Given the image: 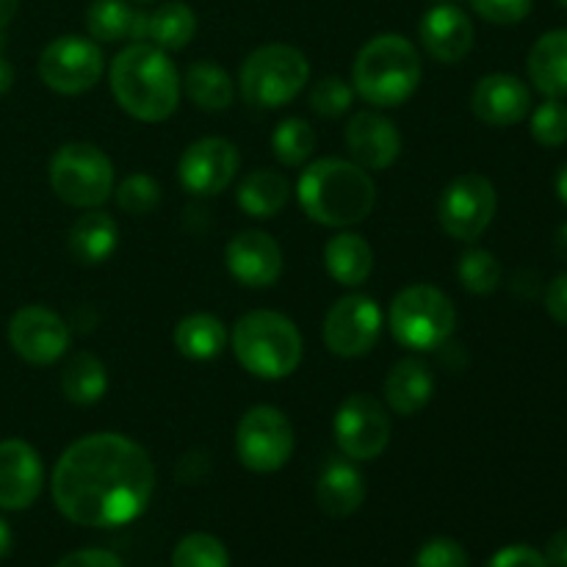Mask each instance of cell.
I'll list each match as a JSON object with an SVG mask.
<instances>
[{"mask_svg": "<svg viewBox=\"0 0 567 567\" xmlns=\"http://www.w3.org/2000/svg\"><path fill=\"white\" fill-rule=\"evenodd\" d=\"M50 186L72 208H100L114 194V164L97 144L70 142L50 158Z\"/></svg>", "mask_w": 567, "mask_h": 567, "instance_id": "cell-8", "label": "cell"}, {"mask_svg": "<svg viewBox=\"0 0 567 567\" xmlns=\"http://www.w3.org/2000/svg\"><path fill=\"white\" fill-rule=\"evenodd\" d=\"M11 546H14V535H11V526L0 518V559L9 557Z\"/></svg>", "mask_w": 567, "mask_h": 567, "instance_id": "cell-46", "label": "cell"}, {"mask_svg": "<svg viewBox=\"0 0 567 567\" xmlns=\"http://www.w3.org/2000/svg\"><path fill=\"white\" fill-rule=\"evenodd\" d=\"M116 203H120L122 210L133 216H144L150 210L158 208L161 203V186L155 177L144 175V172H136V175L125 177L116 188Z\"/></svg>", "mask_w": 567, "mask_h": 567, "instance_id": "cell-37", "label": "cell"}, {"mask_svg": "<svg viewBox=\"0 0 567 567\" xmlns=\"http://www.w3.org/2000/svg\"><path fill=\"white\" fill-rule=\"evenodd\" d=\"M233 354L244 371L260 380H286L305 354L302 336L288 316L277 310H249L233 327Z\"/></svg>", "mask_w": 567, "mask_h": 567, "instance_id": "cell-5", "label": "cell"}, {"mask_svg": "<svg viewBox=\"0 0 567 567\" xmlns=\"http://www.w3.org/2000/svg\"><path fill=\"white\" fill-rule=\"evenodd\" d=\"M175 347L188 360H214L227 347V327L210 313H192L177 321Z\"/></svg>", "mask_w": 567, "mask_h": 567, "instance_id": "cell-29", "label": "cell"}, {"mask_svg": "<svg viewBox=\"0 0 567 567\" xmlns=\"http://www.w3.org/2000/svg\"><path fill=\"white\" fill-rule=\"evenodd\" d=\"M44 485L42 457L20 437L0 441V509L20 513L39 498Z\"/></svg>", "mask_w": 567, "mask_h": 567, "instance_id": "cell-16", "label": "cell"}, {"mask_svg": "<svg viewBox=\"0 0 567 567\" xmlns=\"http://www.w3.org/2000/svg\"><path fill=\"white\" fill-rule=\"evenodd\" d=\"M546 310L557 324L567 327V271L554 277L546 291Z\"/></svg>", "mask_w": 567, "mask_h": 567, "instance_id": "cell-42", "label": "cell"}, {"mask_svg": "<svg viewBox=\"0 0 567 567\" xmlns=\"http://www.w3.org/2000/svg\"><path fill=\"white\" fill-rule=\"evenodd\" d=\"M496 208V186L480 172H468L443 188L437 199V221L446 236L471 244L491 227Z\"/></svg>", "mask_w": 567, "mask_h": 567, "instance_id": "cell-10", "label": "cell"}, {"mask_svg": "<svg viewBox=\"0 0 567 567\" xmlns=\"http://www.w3.org/2000/svg\"><path fill=\"white\" fill-rule=\"evenodd\" d=\"M236 454L244 468L275 474L293 454V426L286 413L271 404H255L236 426Z\"/></svg>", "mask_w": 567, "mask_h": 567, "instance_id": "cell-9", "label": "cell"}, {"mask_svg": "<svg viewBox=\"0 0 567 567\" xmlns=\"http://www.w3.org/2000/svg\"><path fill=\"white\" fill-rule=\"evenodd\" d=\"M485 567H548L546 557L532 546H507L491 557Z\"/></svg>", "mask_w": 567, "mask_h": 567, "instance_id": "cell-40", "label": "cell"}, {"mask_svg": "<svg viewBox=\"0 0 567 567\" xmlns=\"http://www.w3.org/2000/svg\"><path fill=\"white\" fill-rule=\"evenodd\" d=\"M310 81V64L302 50L291 44H264L241 64L238 89L252 109H280L302 94Z\"/></svg>", "mask_w": 567, "mask_h": 567, "instance_id": "cell-6", "label": "cell"}, {"mask_svg": "<svg viewBox=\"0 0 567 567\" xmlns=\"http://www.w3.org/2000/svg\"><path fill=\"white\" fill-rule=\"evenodd\" d=\"M39 78L59 94H83L100 83L105 72L103 50L78 33L53 39L39 55Z\"/></svg>", "mask_w": 567, "mask_h": 567, "instance_id": "cell-11", "label": "cell"}, {"mask_svg": "<svg viewBox=\"0 0 567 567\" xmlns=\"http://www.w3.org/2000/svg\"><path fill=\"white\" fill-rule=\"evenodd\" d=\"M413 567H468V554L452 537H432L415 554Z\"/></svg>", "mask_w": 567, "mask_h": 567, "instance_id": "cell-38", "label": "cell"}, {"mask_svg": "<svg viewBox=\"0 0 567 567\" xmlns=\"http://www.w3.org/2000/svg\"><path fill=\"white\" fill-rule=\"evenodd\" d=\"M557 197L563 199V205L567 208V164L559 169V175H557Z\"/></svg>", "mask_w": 567, "mask_h": 567, "instance_id": "cell-48", "label": "cell"}, {"mask_svg": "<svg viewBox=\"0 0 567 567\" xmlns=\"http://www.w3.org/2000/svg\"><path fill=\"white\" fill-rule=\"evenodd\" d=\"M310 109L319 116H327V120H336V116H343L354 103V89L349 86L343 78L327 75L321 78L319 83H313L308 94Z\"/></svg>", "mask_w": 567, "mask_h": 567, "instance_id": "cell-36", "label": "cell"}, {"mask_svg": "<svg viewBox=\"0 0 567 567\" xmlns=\"http://www.w3.org/2000/svg\"><path fill=\"white\" fill-rule=\"evenodd\" d=\"M393 338L404 349L413 352H432L441 349L457 327V308L435 286H408L393 297L391 313H388Z\"/></svg>", "mask_w": 567, "mask_h": 567, "instance_id": "cell-7", "label": "cell"}, {"mask_svg": "<svg viewBox=\"0 0 567 567\" xmlns=\"http://www.w3.org/2000/svg\"><path fill=\"white\" fill-rule=\"evenodd\" d=\"M471 9L493 25H518L526 20L535 0H468Z\"/></svg>", "mask_w": 567, "mask_h": 567, "instance_id": "cell-39", "label": "cell"}, {"mask_svg": "<svg viewBox=\"0 0 567 567\" xmlns=\"http://www.w3.org/2000/svg\"><path fill=\"white\" fill-rule=\"evenodd\" d=\"M526 72L535 89L546 97H567V28L548 31L532 44Z\"/></svg>", "mask_w": 567, "mask_h": 567, "instance_id": "cell-22", "label": "cell"}, {"mask_svg": "<svg viewBox=\"0 0 567 567\" xmlns=\"http://www.w3.org/2000/svg\"><path fill=\"white\" fill-rule=\"evenodd\" d=\"M557 3H559V6H563V9H567V0H557Z\"/></svg>", "mask_w": 567, "mask_h": 567, "instance_id": "cell-49", "label": "cell"}, {"mask_svg": "<svg viewBox=\"0 0 567 567\" xmlns=\"http://www.w3.org/2000/svg\"><path fill=\"white\" fill-rule=\"evenodd\" d=\"M17 9H20V0H0V31L9 28V22L14 20Z\"/></svg>", "mask_w": 567, "mask_h": 567, "instance_id": "cell-45", "label": "cell"}, {"mask_svg": "<svg viewBox=\"0 0 567 567\" xmlns=\"http://www.w3.org/2000/svg\"><path fill=\"white\" fill-rule=\"evenodd\" d=\"M14 83V66L6 59V31H0V94H6Z\"/></svg>", "mask_w": 567, "mask_h": 567, "instance_id": "cell-44", "label": "cell"}, {"mask_svg": "<svg viewBox=\"0 0 567 567\" xmlns=\"http://www.w3.org/2000/svg\"><path fill=\"white\" fill-rule=\"evenodd\" d=\"M297 199L305 216L324 227H352L371 216L377 186L354 161L321 158L302 172Z\"/></svg>", "mask_w": 567, "mask_h": 567, "instance_id": "cell-3", "label": "cell"}, {"mask_svg": "<svg viewBox=\"0 0 567 567\" xmlns=\"http://www.w3.org/2000/svg\"><path fill=\"white\" fill-rule=\"evenodd\" d=\"M120 109L138 122L169 120L181 103V75L169 55L150 42H133L116 53L109 70Z\"/></svg>", "mask_w": 567, "mask_h": 567, "instance_id": "cell-2", "label": "cell"}, {"mask_svg": "<svg viewBox=\"0 0 567 567\" xmlns=\"http://www.w3.org/2000/svg\"><path fill=\"white\" fill-rule=\"evenodd\" d=\"M70 324L44 305H25L9 321V343L25 363L50 365L70 349Z\"/></svg>", "mask_w": 567, "mask_h": 567, "instance_id": "cell-14", "label": "cell"}, {"mask_svg": "<svg viewBox=\"0 0 567 567\" xmlns=\"http://www.w3.org/2000/svg\"><path fill=\"white\" fill-rule=\"evenodd\" d=\"M421 83V55L402 33H380L360 48L352 86L374 109L408 103Z\"/></svg>", "mask_w": 567, "mask_h": 567, "instance_id": "cell-4", "label": "cell"}, {"mask_svg": "<svg viewBox=\"0 0 567 567\" xmlns=\"http://www.w3.org/2000/svg\"><path fill=\"white\" fill-rule=\"evenodd\" d=\"M271 150L282 166H302L316 150V131L302 116H288L271 133Z\"/></svg>", "mask_w": 567, "mask_h": 567, "instance_id": "cell-32", "label": "cell"}, {"mask_svg": "<svg viewBox=\"0 0 567 567\" xmlns=\"http://www.w3.org/2000/svg\"><path fill=\"white\" fill-rule=\"evenodd\" d=\"M53 567H122V563L116 554L103 551V548H81V551L66 554Z\"/></svg>", "mask_w": 567, "mask_h": 567, "instance_id": "cell-41", "label": "cell"}, {"mask_svg": "<svg viewBox=\"0 0 567 567\" xmlns=\"http://www.w3.org/2000/svg\"><path fill=\"white\" fill-rule=\"evenodd\" d=\"M61 391L72 404H81V408L100 402L109 391V371L103 360L92 352L72 354L70 363L61 371Z\"/></svg>", "mask_w": 567, "mask_h": 567, "instance_id": "cell-30", "label": "cell"}, {"mask_svg": "<svg viewBox=\"0 0 567 567\" xmlns=\"http://www.w3.org/2000/svg\"><path fill=\"white\" fill-rule=\"evenodd\" d=\"M543 557H546L548 567H567V526L559 529L557 535H551Z\"/></svg>", "mask_w": 567, "mask_h": 567, "instance_id": "cell-43", "label": "cell"}, {"mask_svg": "<svg viewBox=\"0 0 567 567\" xmlns=\"http://www.w3.org/2000/svg\"><path fill=\"white\" fill-rule=\"evenodd\" d=\"M316 502H319L321 513L330 518H349L363 507L365 480L354 468V463H349V457L327 460L319 482H316Z\"/></svg>", "mask_w": 567, "mask_h": 567, "instance_id": "cell-21", "label": "cell"}, {"mask_svg": "<svg viewBox=\"0 0 567 567\" xmlns=\"http://www.w3.org/2000/svg\"><path fill=\"white\" fill-rule=\"evenodd\" d=\"M474 22L454 3L432 6L419 22L421 44L441 64H460L474 48Z\"/></svg>", "mask_w": 567, "mask_h": 567, "instance_id": "cell-20", "label": "cell"}, {"mask_svg": "<svg viewBox=\"0 0 567 567\" xmlns=\"http://www.w3.org/2000/svg\"><path fill=\"white\" fill-rule=\"evenodd\" d=\"M471 111L491 127H509L532 114V92L518 75L493 72L471 92Z\"/></svg>", "mask_w": 567, "mask_h": 567, "instance_id": "cell-19", "label": "cell"}, {"mask_svg": "<svg viewBox=\"0 0 567 567\" xmlns=\"http://www.w3.org/2000/svg\"><path fill=\"white\" fill-rule=\"evenodd\" d=\"M382 332V310L365 293H349L341 297L330 310H327L324 319V336L327 349L338 358H363L374 349V343L380 341Z\"/></svg>", "mask_w": 567, "mask_h": 567, "instance_id": "cell-13", "label": "cell"}, {"mask_svg": "<svg viewBox=\"0 0 567 567\" xmlns=\"http://www.w3.org/2000/svg\"><path fill=\"white\" fill-rule=\"evenodd\" d=\"M116 241H120V227L105 210L97 208L75 219V225L70 227V236H66L72 258L86 266L105 264L114 255Z\"/></svg>", "mask_w": 567, "mask_h": 567, "instance_id": "cell-24", "label": "cell"}, {"mask_svg": "<svg viewBox=\"0 0 567 567\" xmlns=\"http://www.w3.org/2000/svg\"><path fill=\"white\" fill-rule=\"evenodd\" d=\"M225 264L233 280L247 288H269L282 275V249L269 233L241 230L225 249Z\"/></svg>", "mask_w": 567, "mask_h": 567, "instance_id": "cell-17", "label": "cell"}, {"mask_svg": "<svg viewBox=\"0 0 567 567\" xmlns=\"http://www.w3.org/2000/svg\"><path fill=\"white\" fill-rule=\"evenodd\" d=\"M347 147L365 172H382L402 155V133L380 111H358L347 125Z\"/></svg>", "mask_w": 567, "mask_h": 567, "instance_id": "cell-18", "label": "cell"}, {"mask_svg": "<svg viewBox=\"0 0 567 567\" xmlns=\"http://www.w3.org/2000/svg\"><path fill=\"white\" fill-rule=\"evenodd\" d=\"M181 89L199 111H208V114L227 111L236 100V83L227 75L225 66L214 61H194L183 75Z\"/></svg>", "mask_w": 567, "mask_h": 567, "instance_id": "cell-27", "label": "cell"}, {"mask_svg": "<svg viewBox=\"0 0 567 567\" xmlns=\"http://www.w3.org/2000/svg\"><path fill=\"white\" fill-rule=\"evenodd\" d=\"M136 3H150V0H136Z\"/></svg>", "mask_w": 567, "mask_h": 567, "instance_id": "cell-50", "label": "cell"}, {"mask_svg": "<svg viewBox=\"0 0 567 567\" xmlns=\"http://www.w3.org/2000/svg\"><path fill=\"white\" fill-rule=\"evenodd\" d=\"M457 277L463 282L465 291L476 293V297H487L502 286V264L487 249H468L457 264Z\"/></svg>", "mask_w": 567, "mask_h": 567, "instance_id": "cell-33", "label": "cell"}, {"mask_svg": "<svg viewBox=\"0 0 567 567\" xmlns=\"http://www.w3.org/2000/svg\"><path fill=\"white\" fill-rule=\"evenodd\" d=\"M155 465L136 441L94 432L72 443L50 480L53 504L66 520L86 529H116L147 509Z\"/></svg>", "mask_w": 567, "mask_h": 567, "instance_id": "cell-1", "label": "cell"}, {"mask_svg": "<svg viewBox=\"0 0 567 567\" xmlns=\"http://www.w3.org/2000/svg\"><path fill=\"white\" fill-rule=\"evenodd\" d=\"M432 391H435V377L421 358L399 360L385 377V402L399 415H415L424 410Z\"/></svg>", "mask_w": 567, "mask_h": 567, "instance_id": "cell-23", "label": "cell"}, {"mask_svg": "<svg viewBox=\"0 0 567 567\" xmlns=\"http://www.w3.org/2000/svg\"><path fill=\"white\" fill-rule=\"evenodd\" d=\"M172 567H230V554L219 537L208 532H194L175 546Z\"/></svg>", "mask_w": 567, "mask_h": 567, "instance_id": "cell-34", "label": "cell"}, {"mask_svg": "<svg viewBox=\"0 0 567 567\" xmlns=\"http://www.w3.org/2000/svg\"><path fill=\"white\" fill-rule=\"evenodd\" d=\"M238 166H241V155L236 144L221 136H205L188 144L186 153L181 155L177 177L194 197H216L236 181Z\"/></svg>", "mask_w": 567, "mask_h": 567, "instance_id": "cell-15", "label": "cell"}, {"mask_svg": "<svg viewBox=\"0 0 567 567\" xmlns=\"http://www.w3.org/2000/svg\"><path fill=\"white\" fill-rule=\"evenodd\" d=\"M554 249H557L559 258L567 260V221L557 230V241H554Z\"/></svg>", "mask_w": 567, "mask_h": 567, "instance_id": "cell-47", "label": "cell"}, {"mask_svg": "<svg viewBox=\"0 0 567 567\" xmlns=\"http://www.w3.org/2000/svg\"><path fill=\"white\" fill-rule=\"evenodd\" d=\"M324 269L341 286H363L374 271V249L358 233H338L324 244Z\"/></svg>", "mask_w": 567, "mask_h": 567, "instance_id": "cell-25", "label": "cell"}, {"mask_svg": "<svg viewBox=\"0 0 567 567\" xmlns=\"http://www.w3.org/2000/svg\"><path fill=\"white\" fill-rule=\"evenodd\" d=\"M529 131L543 147H563L567 142V105L563 100L546 97V103L532 111Z\"/></svg>", "mask_w": 567, "mask_h": 567, "instance_id": "cell-35", "label": "cell"}, {"mask_svg": "<svg viewBox=\"0 0 567 567\" xmlns=\"http://www.w3.org/2000/svg\"><path fill=\"white\" fill-rule=\"evenodd\" d=\"M291 197V186H288L286 175L275 169H255L241 177L238 183V208L252 219H271L280 214Z\"/></svg>", "mask_w": 567, "mask_h": 567, "instance_id": "cell-26", "label": "cell"}, {"mask_svg": "<svg viewBox=\"0 0 567 567\" xmlns=\"http://www.w3.org/2000/svg\"><path fill=\"white\" fill-rule=\"evenodd\" d=\"M194 33H197V14L192 11V6H186L183 0H169L155 11H147L142 42H150L169 53V50L186 48Z\"/></svg>", "mask_w": 567, "mask_h": 567, "instance_id": "cell-28", "label": "cell"}, {"mask_svg": "<svg viewBox=\"0 0 567 567\" xmlns=\"http://www.w3.org/2000/svg\"><path fill=\"white\" fill-rule=\"evenodd\" d=\"M336 443L349 460H377L391 443V415L380 399L369 393H352L338 408L332 421Z\"/></svg>", "mask_w": 567, "mask_h": 567, "instance_id": "cell-12", "label": "cell"}, {"mask_svg": "<svg viewBox=\"0 0 567 567\" xmlns=\"http://www.w3.org/2000/svg\"><path fill=\"white\" fill-rule=\"evenodd\" d=\"M136 9L127 0H92L86 11V31L94 42L116 44L133 37Z\"/></svg>", "mask_w": 567, "mask_h": 567, "instance_id": "cell-31", "label": "cell"}]
</instances>
